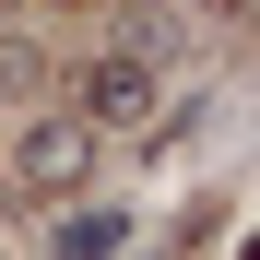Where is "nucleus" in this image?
Here are the masks:
<instances>
[{
    "mask_svg": "<svg viewBox=\"0 0 260 260\" xmlns=\"http://www.w3.org/2000/svg\"><path fill=\"white\" fill-rule=\"evenodd\" d=\"M59 107L95 130V142H130V130H166V59L142 48V36H107L95 59H71Z\"/></svg>",
    "mask_w": 260,
    "mask_h": 260,
    "instance_id": "obj_1",
    "label": "nucleus"
},
{
    "mask_svg": "<svg viewBox=\"0 0 260 260\" xmlns=\"http://www.w3.org/2000/svg\"><path fill=\"white\" fill-rule=\"evenodd\" d=\"M95 166H107V142H95L71 107H36V118L12 130V189H24V201H83Z\"/></svg>",
    "mask_w": 260,
    "mask_h": 260,
    "instance_id": "obj_2",
    "label": "nucleus"
},
{
    "mask_svg": "<svg viewBox=\"0 0 260 260\" xmlns=\"http://www.w3.org/2000/svg\"><path fill=\"white\" fill-rule=\"evenodd\" d=\"M130 248V201L83 189V201H48V260H118Z\"/></svg>",
    "mask_w": 260,
    "mask_h": 260,
    "instance_id": "obj_3",
    "label": "nucleus"
},
{
    "mask_svg": "<svg viewBox=\"0 0 260 260\" xmlns=\"http://www.w3.org/2000/svg\"><path fill=\"white\" fill-rule=\"evenodd\" d=\"M0 260H12V237H0Z\"/></svg>",
    "mask_w": 260,
    "mask_h": 260,
    "instance_id": "obj_4",
    "label": "nucleus"
}]
</instances>
